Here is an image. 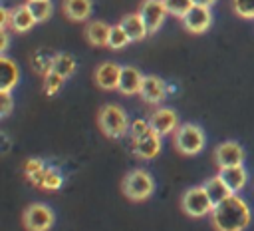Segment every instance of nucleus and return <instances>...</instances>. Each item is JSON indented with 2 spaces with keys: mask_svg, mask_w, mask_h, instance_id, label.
<instances>
[{
  "mask_svg": "<svg viewBox=\"0 0 254 231\" xmlns=\"http://www.w3.org/2000/svg\"><path fill=\"white\" fill-rule=\"evenodd\" d=\"M250 205L238 193L228 195L222 203L214 205L210 213V223L216 231H244L250 225Z\"/></svg>",
  "mask_w": 254,
  "mask_h": 231,
  "instance_id": "obj_1",
  "label": "nucleus"
},
{
  "mask_svg": "<svg viewBox=\"0 0 254 231\" xmlns=\"http://www.w3.org/2000/svg\"><path fill=\"white\" fill-rule=\"evenodd\" d=\"M97 125L107 137L119 139L129 131L131 121H129L127 112L119 104H105V106H101V110L97 114Z\"/></svg>",
  "mask_w": 254,
  "mask_h": 231,
  "instance_id": "obj_2",
  "label": "nucleus"
},
{
  "mask_svg": "<svg viewBox=\"0 0 254 231\" xmlns=\"http://www.w3.org/2000/svg\"><path fill=\"white\" fill-rule=\"evenodd\" d=\"M121 189H123L127 199H131V201H145L155 191V179H153V175L147 169L137 167V169H131L123 177Z\"/></svg>",
  "mask_w": 254,
  "mask_h": 231,
  "instance_id": "obj_3",
  "label": "nucleus"
},
{
  "mask_svg": "<svg viewBox=\"0 0 254 231\" xmlns=\"http://www.w3.org/2000/svg\"><path fill=\"white\" fill-rule=\"evenodd\" d=\"M181 209L189 217L198 219V217L210 215L212 209H214V205H212V201H210L204 185H194V187H190V189H187L183 193V197H181Z\"/></svg>",
  "mask_w": 254,
  "mask_h": 231,
  "instance_id": "obj_4",
  "label": "nucleus"
},
{
  "mask_svg": "<svg viewBox=\"0 0 254 231\" xmlns=\"http://www.w3.org/2000/svg\"><path fill=\"white\" fill-rule=\"evenodd\" d=\"M204 131L196 123H183L175 131V147L183 155H196L204 147Z\"/></svg>",
  "mask_w": 254,
  "mask_h": 231,
  "instance_id": "obj_5",
  "label": "nucleus"
},
{
  "mask_svg": "<svg viewBox=\"0 0 254 231\" xmlns=\"http://www.w3.org/2000/svg\"><path fill=\"white\" fill-rule=\"evenodd\" d=\"M54 221L56 215L46 203H32L22 213V223L26 231H50Z\"/></svg>",
  "mask_w": 254,
  "mask_h": 231,
  "instance_id": "obj_6",
  "label": "nucleus"
},
{
  "mask_svg": "<svg viewBox=\"0 0 254 231\" xmlns=\"http://www.w3.org/2000/svg\"><path fill=\"white\" fill-rule=\"evenodd\" d=\"M214 163L218 169L234 167L244 163V149L238 141H222L214 149Z\"/></svg>",
  "mask_w": 254,
  "mask_h": 231,
  "instance_id": "obj_7",
  "label": "nucleus"
},
{
  "mask_svg": "<svg viewBox=\"0 0 254 231\" xmlns=\"http://www.w3.org/2000/svg\"><path fill=\"white\" fill-rule=\"evenodd\" d=\"M167 14H169V12H167L163 0H145V2L141 4V8H139V16L143 18V22H145L149 34H151V32H157V30L163 26Z\"/></svg>",
  "mask_w": 254,
  "mask_h": 231,
  "instance_id": "obj_8",
  "label": "nucleus"
},
{
  "mask_svg": "<svg viewBox=\"0 0 254 231\" xmlns=\"http://www.w3.org/2000/svg\"><path fill=\"white\" fill-rule=\"evenodd\" d=\"M183 24H185V28H187L190 34H202V32H206V30L210 28V24H212V12H210L208 6H198V4H194V6L187 12V16L183 18Z\"/></svg>",
  "mask_w": 254,
  "mask_h": 231,
  "instance_id": "obj_9",
  "label": "nucleus"
},
{
  "mask_svg": "<svg viewBox=\"0 0 254 231\" xmlns=\"http://www.w3.org/2000/svg\"><path fill=\"white\" fill-rule=\"evenodd\" d=\"M131 145H133V147H131L133 153H135L139 159H153V157H157L159 151H161V135H159L157 131L149 129V131L143 133L141 137L133 139Z\"/></svg>",
  "mask_w": 254,
  "mask_h": 231,
  "instance_id": "obj_10",
  "label": "nucleus"
},
{
  "mask_svg": "<svg viewBox=\"0 0 254 231\" xmlns=\"http://www.w3.org/2000/svg\"><path fill=\"white\" fill-rule=\"evenodd\" d=\"M149 123H151L153 131H157L159 135H167V133H173V131L179 129V116L171 108H159L151 116Z\"/></svg>",
  "mask_w": 254,
  "mask_h": 231,
  "instance_id": "obj_11",
  "label": "nucleus"
},
{
  "mask_svg": "<svg viewBox=\"0 0 254 231\" xmlns=\"http://www.w3.org/2000/svg\"><path fill=\"white\" fill-rule=\"evenodd\" d=\"M139 96L147 104H161L167 98V84L159 76H145Z\"/></svg>",
  "mask_w": 254,
  "mask_h": 231,
  "instance_id": "obj_12",
  "label": "nucleus"
},
{
  "mask_svg": "<svg viewBox=\"0 0 254 231\" xmlns=\"http://www.w3.org/2000/svg\"><path fill=\"white\" fill-rule=\"evenodd\" d=\"M121 68L115 62H103L95 68V84L101 90H117L119 84V76H121Z\"/></svg>",
  "mask_w": 254,
  "mask_h": 231,
  "instance_id": "obj_13",
  "label": "nucleus"
},
{
  "mask_svg": "<svg viewBox=\"0 0 254 231\" xmlns=\"http://www.w3.org/2000/svg\"><path fill=\"white\" fill-rule=\"evenodd\" d=\"M143 78H145V76H143L137 68L123 66V68H121V76H119L117 90H119L123 96H135V94H139V92H141Z\"/></svg>",
  "mask_w": 254,
  "mask_h": 231,
  "instance_id": "obj_14",
  "label": "nucleus"
},
{
  "mask_svg": "<svg viewBox=\"0 0 254 231\" xmlns=\"http://www.w3.org/2000/svg\"><path fill=\"white\" fill-rule=\"evenodd\" d=\"M218 175L222 177V181L226 183V187L232 193H238L240 189H244V185L248 181V171L244 169V165H234V167L218 169Z\"/></svg>",
  "mask_w": 254,
  "mask_h": 231,
  "instance_id": "obj_15",
  "label": "nucleus"
},
{
  "mask_svg": "<svg viewBox=\"0 0 254 231\" xmlns=\"http://www.w3.org/2000/svg\"><path fill=\"white\" fill-rule=\"evenodd\" d=\"M109 34H111V26H107L101 20H91L85 26V38L91 46L107 48L109 46Z\"/></svg>",
  "mask_w": 254,
  "mask_h": 231,
  "instance_id": "obj_16",
  "label": "nucleus"
},
{
  "mask_svg": "<svg viewBox=\"0 0 254 231\" xmlns=\"http://www.w3.org/2000/svg\"><path fill=\"white\" fill-rule=\"evenodd\" d=\"M18 78H20L18 64L12 58L2 56L0 58V92H10L18 84Z\"/></svg>",
  "mask_w": 254,
  "mask_h": 231,
  "instance_id": "obj_17",
  "label": "nucleus"
},
{
  "mask_svg": "<svg viewBox=\"0 0 254 231\" xmlns=\"http://www.w3.org/2000/svg\"><path fill=\"white\" fill-rule=\"evenodd\" d=\"M36 22H38V20L34 18V14H32V10L28 8V4H20V6H16V8L12 10L10 28H12L14 32H18V34H24V32L32 30Z\"/></svg>",
  "mask_w": 254,
  "mask_h": 231,
  "instance_id": "obj_18",
  "label": "nucleus"
},
{
  "mask_svg": "<svg viewBox=\"0 0 254 231\" xmlns=\"http://www.w3.org/2000/svg\"><path fill=\"white\" fill-rule=\"evenodd\" d=\"M119 24H121V28L127 32V36L131 38V42H139V40H143V38L149 34V30H147L143 18L139 16V12H137V14H127V16H123V18L119 20Z\"/></svg>",
  "mask_w": 254,
  "mask_h": 231,
  "instance_id": "obj_19",
  "label": "nucleus"
},
{
  "mask_svg": "<svg viewBox=\"0 0 254 231\" xmlns=\"http://www.w3.org/2000/svg\"><path fill=\"white\" fill-rule=\"evenodd\" d=\"M64 14L73 22H83L91 16V0H64Z\"/></svg>",
  "mask_w": 254,
  "mask_h": 231,
  "instance_id": "obj_20",
  "label": "nucleus"
},
{
  "mask_svg": "<svg viewBox=\"0 0 254 231\" xmlns=\"http://www.w3.org/2000/svg\"><path fill=\"white\" fill-rule=\"evenodd\" d=\"M202 185H204V189H206V193H208L212 205H218V203H222L228 195H232V191L226 187V183L222 181L220 175H214V177L206 179V183H202Z\"/></svg>",
  "mask_w": 254,
  "mask_h": 231,
  "instance_id": "obj_21",
  "label": "nucleus"
},
{
  "mask_svg": "<svg viewBox=\"0 0 254 231\" xmlns=\"http://www.w3.org/2000/svg\"><path fill=\"white\" fill-rule=\"evenodd\" d=\"M54 58H56V56L50 54V52L44 50V48L36 50V52L30 56V62H32L34 72H38V74H42V76L50 74V72L54 70Z\"/></svg>",
  "mask_w": 254,
  "mask_h": 231,
  "instance_id": "obj_22",
  "label": "nucleus"
},
{
  "mask_svg": "<svg viewBox=\"0 0 254 231\" xmlns=\"http://www.w3.org/2000/svg\"><path fill=\"white\" fill-rule=\"evenodd\" d=\"M75 68H77V64H75V58L71 54H56V58H54V72L56 74H60L67 80L69 76H73Z\"/></svg>",
  "mask_w": 254,
  "mask_h": 231,
  "instance_id": "obj_23",
  "label": "nucleus"
},
{
  "mask_svg": "<svg viewBox=\"0 0 254 231\" xmlns=\"http://www.w3.org/2000/svg\"><path fill=\"white\" fill-rule=\"evenodd\" d=\"M26 4H28V8L32 10V14L38 22H46L54 12V6H52L50 0H28Z\"/></svg>",
  "mask_w": 254,
  "mask_h": 231,
  "instance_id": "obj_24",
  "label": "nucleus"
},
{
  "mask_svg": "<svg viewBox=\"0 0 254 231\" xmlns=\"http://www.w3.org/2000/svg\"><path fill=\"white\" fill-rule=\"evenodd\" d=\"M62 185H64V175L60 173V169H56V167H46L44 179H42V189L58 191Z\"/></svg>",
  "mask_w": 254,
  "mask_h": 231,
  "instance_id": "obj_25",
  "label": "nucleus"
},
{
  "mask_svg": "<svg viewBox=\"0 0 254 231\" xmlns=\"http://www.w3.org/2000/svg\"><path fill=\"white\" fill-rule=\"evenodd\" d=\"M127 44H131V38L127 36V32L121 28V24H115L111 26V34H109V46L111 50H121L125 48Z\"/></svg>",
  "mask_w": 254,
  "mask_h": 231,
  "instance_id": "obj_26",
  "label": "nucleus"
},
{
  "mask_svg": "<svg viewBox=\"0 0 254 231\" xmlns=\"http://www.w3.org/2000/svg\"><path fill=\"white\" fill-rule=\"evenodd\" d=\"M165 2V8H167V12L169 14H173V16H177V18H185L187 16V12L194 6V2L192 0H163Z\"/></svg>",
  "mask_w": 254,
  "mask_h": 231,
  "instance_id": "obj_27",
  "label": "nucleus"
},
{
  "mask_svg": "<svg viewBox=\"0 0 254 231\" xmlns=\"http://www.w3.org/2000/svg\"><path fill=\"white\" fill-rule=\"evenodd\" d=\"M64 82H65V78L60 76V74H56V72L52 70L50 74L44 76V92H46L48 96H56V94L64 88Z\"/></svg>",
  "mask_w": 254,
  "mask_h": 231,
  "instance_id": "obj_28",
  "label": "nucleus"
},
{
  "mask_svg": "<svg viewBox=\"0 0 254 231\" xmlns=\"http://www.w3.org/2000/svg\"><path fill=\"white\" fill-rule=\"evenodd\" d=\"M232 8L240 18L254 20V0H232Z\"/></svg>",
  "mask_w": 254,
  "mask_h": 231,
  "instance_id": "obj_29",
  "label": "nucleus"
},
{
  "mask_svg": "<svg viewBox=\"0 0 254 231\" xmlns=\"http://www.w3.org/2000/svg\"><path fill=\"white\" fill-rule=\"evenodd\" d=\"M44 169H46V165H44V161L40 159V157H32V159H28L26 163H24V175L32 181L36 175H40V173H44Z\"/></svg>",
  "mask_w": 254,
  "mask_h": 231,
  "instance_id": "obj_30",
  "label": "nucleus"
},
{
  "mask_svg": "<svg viewBox=\"0 0 254 231\" xmlns=\"http://www.w3.org/2000/svg\"><path fill=\"white\" fill-rule=\"evenodd\" d=\"M151 129V123L147 119H135L131 121V127H129V133H131V139H137L141 137L143 133H147Z\"/></svg>",
  "mask_w": 254,
  "mask_h": 231,
  "instance_id": "obj_31",
  "label": "nucleus"
},
{
  "mask_svg": "<svg viewBox=\"0 0 254 231\" xmlns=\"http://www.w3.org/2000/svg\"><path fill=\"white\" fill-rule=\"evenodd\" d=\"M0 104H2V110H0V114H2V117H6V116H10V112H12V96H10V92H0Z\"/></svg>",
  "mask_w": 254,
  "mask_h": 231,
  "instance_id": "obj_32",
  "label": "nucleus"
},
{
  "mask_svg": "<svg viewBox=\"0 0 254 231\" xmlns=\"http://www.w3.org/2000/svg\"><path fill=\"white\" fill-rule=\"evenodd\" d=\"M0 14H2V20H0V28H2V30L10 28V20H12V10H8V8H2V10H0Z\"/></svg>",
  "mask_w": 254,
  "mask_h": 231,
  "instance_id": "obj_33",
  "label": "nucleus"
},
{
  "mask_svg": "<svg viewBox=\"0 0 254 231\" xmlns=\"http://www.w3.org/2000/svg\"><path fill=\"white\" fill-rule=\"evenodd\" d=\"M0 38H2V48H0V52H2V56H6V50H8V44H10V36H8V32H6V30H2V34H0Z\"/></svg>",
  "mask_w": 254,
  "mask_h": 231,
  "instance_id": "obj_34",
  "label": "nucleus"
},
{
  "mask_svg": "<svg viewBox=\"0 0 254 231\" xmlns=\"http://www.w3.org/2000/svg\"><path fill=\"white\" fill-rule=\"evenodd\" d=\"M192 2H194V4H198V6H208V8H210L216 0H192Z\"/></svg>",
  "mask_w": 254,
  "mask_h": 231,
  "instance_id": "obj_35",
  "label": "nucleus"
}]
</instances>
